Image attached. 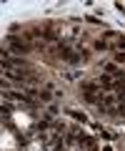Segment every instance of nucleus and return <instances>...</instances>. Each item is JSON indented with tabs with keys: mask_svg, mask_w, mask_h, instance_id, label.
<instances>
[{
	"mask_svg": "<svg viewBox=\"0 0 125 151\" xmlns=\"http://www.w3.org/2000/svg\"><path fill=\"white\" fill-rule=\"evenodd\" d=\"M8 48H10V53L25 55V53H30V50H33V45L28 43V40H23V38H15V35H13L10 40H8Z\"/></svg>",
	"mask_w": 125,
	"mask_h": 151,
	"instance_id": "obj_1",
	"label": "nucleus"
},
{
	"mask_svg": "<svg viewBox=\"0 0 125 151\" xmlns=\"http://www.w3.org/2000/svg\"><path fill=\"white\" fill-rule=\"evenodd\" d=\"M105 76H110L113 81H120L123 78V70H120L118 63H105Z\"/></svg>",
	"mask_w": 125,
	"mask_h": 151,
	"instance_id": "obj_2",
	"label": "nucleus"
},
{
	"mask_svg": "<svg viewBox=\"0 0 125 151\" xmlns=\"http://www.w3.org/2000/svg\"><path fill=\"white\" fill-rule=\"evenodd\" d=\"M3 65H5L8 70H10V68H23V70H30V68H28V63H25L23 58H5V60H3Z\"/></svg>",
	"mask_w": 125,
	"mask_h": 151,
	"instance_id": "obj_3",
	"label": "nucleus"
},
{
	"mask_svg": "<svg viewBox=\"0 0 125 151\" xmlns=\"http://www.w3.org/2000/svg\"><path fill=\"white\" fill-rule=\"evenodd\" d=\"M78 141H80V146H85V149H95V141H93L90 136H80Z\"/></svg>",
	"mask_w": 125,
	"mask_h": 151,
	"instance_id": "obj_4",
	"label": "nucleus"
},
{
	"mask_svg": "<svg viewBox=\"0 0 125 151\" xmlns=\"http://www.w3.org/2000/svg\"><path fill=\"white\" fill-rule=\"evenodd\" d=\"M38 96H40V101H50L53 93H50V91H38Z\"/></svg>",
	"mask_w": 125,
	"mask_h": 151,
	"instance_id": "obj_5",
	"label": "nucleus"
},
{
	"mask_svg": "<svg viewBox=\"0 0 125 151\" xmlns=\"http://www.w3.org/2000/svg\"><path fill=\"white\" fill-rule=\"evenodd\" d=\"M95 50H108V43H105V40H98V43H95Z\"/></svg>",
	"mask_w": 125,
	"mask_h": 151,
	"instance_id": "obj_6",
	"label": "nucleus"
},
{
	"mask_svg": "<svg viewBox=\"0 0 125 151\" xmlns=\"http://www.w3.org/2000/svg\"><path fill=\"white\" fill-rule=\"evenodd\" d=\"M118 63H125V50H120V53H118Z\"/></svg>",
	"mask_w": 125,
	"mask_h": 151,
	"instance_id": "obj_7",
	"label": "nucleus"
}]
</instances>
